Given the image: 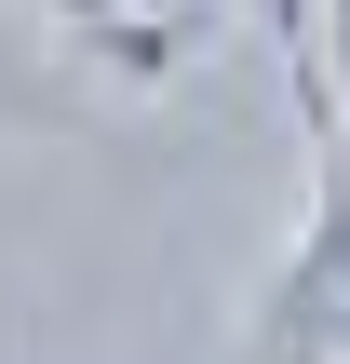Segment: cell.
<instances>
[{"mask_svg":"<svg viewBox=\"0 0 350 364\" xmlns=\"http://www.w3.org/2000/svg\"><path fill=\"white\" fill-rule=\"evenodd\" d=\"M256 351H283V364L350 351V189H310V230L256 297Z\"/></svg>","mask_w":350,"mask_h":364,"instance_id":"cell-1","label":"cell"},{"mask_svg":"<svg viewBox=\"0 0 350 364\" xmlns=\"http://www.w3.org/2000/svg\"><path fill=\"white\" fill-rule=\"evenodd\" d=\"M67 54H94V68H121V81H175L216 27H229V0H27Z\"/></svg>","mask_w":350,"mask_h":364,"instance_id":"cell-2","label":"cell"}]
</instances>
